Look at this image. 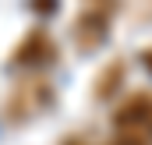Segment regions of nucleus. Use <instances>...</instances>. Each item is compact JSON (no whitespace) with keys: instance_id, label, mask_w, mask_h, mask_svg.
Instances as JSON below:
<instances>
[{"instance_id":"obj_1","label":"nucleus","mask_w":152,"mask_h":145,"mask_svg":"<svg viewBox=\"0 0 152 145\" xmlns=\"http://www.w3.org/2000/svg\"><path fill=\"white\" fill-rule=\"evenodd\" d=\"M50 99H53V89H50L42 78H28V81H21V85L11 92V99H7V117H11V120H28V117L39 113Z\"/></svg>"},{"instance_id":"obj_2","label":"nucleus","mask_w":152,"mask_h":145,"mask_svg":"<svg viewBox=\"0 0 152 145\" xmlns=\"http://www.w3.org/2000/svg\"><path fill=\"white\" fill-rule=\"evenodd\" d=\"M113 127H117V135H142V138H152V96L149 92L131 96L124 106L117 110Z\"/></svg>"},{"instance_id":"obj_3","label":"nucleus","mask_w":152,"mask_h":145,"mask_svg":"<svg viewBox=\"0 0 152 145\" xmlns=\"http://www.w3.org/2000/svg\"><path fill=\"white\" fill-rule=\"evenodd\" d=\"M106 32V11L103 7H88V11H81L75 21V39L88 50V46H96L99 39Z\"/></svg>"},{"instance_id":"obj_4","label":"nucleus","mask_w":152,"mask_h":145,"mask_svg":"<svg viewBox=\"0 0 152 145\" xmlns=\"http://www.w3.org/2000/svg\"><path fill=\"white\" fill-rule=\"evenodd\" d=\"M53 53H57L53 42L42 36V32H32V36L18 46L14 60H18V64H46V60H53Z\"/></svg>"},{"instance_id":"obj_5","label":"nucleus","mask_w":152,"mask_h":145,"mask_svg":"<svg viewBox=\"0 0 152 145\" xmlns=\"http://www.w3.org/2000/svg\"><path fill=\"white\" fill-rule=\"evenodd\" d=\"M110 145H152V138H142V135H113Z\"/></svg>"},{"instance_id":"obj_6","label":"nucleus","mask_w":152,"mask_h":145,"mask_svg":"<svg viewBox=\"0 0 152 145\" xmlns=\"http://www.w3.org/2000/svg\"><path fill=\"white\" fill-rule=\"evenodd\" d=\"M64 145H92V142H88V138H67Z\"/></svg>"},{"instance_id":"obj_7","label":"nucleus","mask_w":152,"mask_h":145,"mask_svg":"<svg viewBox=\"0 0 152 145\" xmlns=\"http://www.w3.org/2000/svg\"><path fill=\"white\" fill-rule=\"evenodd\" d=\"M145 60H149V67H152V53H149V57H145Z\"/></svg>"}]
</instances>
